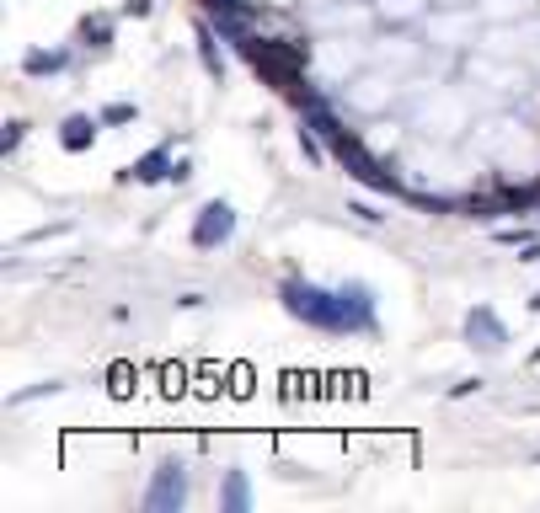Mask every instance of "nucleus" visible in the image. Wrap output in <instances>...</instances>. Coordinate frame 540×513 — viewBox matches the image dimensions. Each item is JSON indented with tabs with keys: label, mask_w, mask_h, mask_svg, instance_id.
<instances>
[{
	"label": "nucleus",
	"mask_w": 540,
	"mask_h": 513,
	"mask_svg": "<svg viewBox=\"0 0 540 513\" xmlns=\"http://www.w3.org/2000/svg\"><path fill=\"white\" fill-rule=\"evenodd\" d=\"M161 161H166V155H145V161L134 166V177H140V182H156V177H161Z\"/></svg>",
	"instance_id": "obj_6"
},
{
	"label": "nucleus",
	"mask_w": 540,
	"mask_h": 513,
	"mask_svg": "<svg viewBox=\"0 0 540 513\" xmlns=\"http://www.w3.org/2000/svg\"><path fill=\"white\" fill-rule=\"evenodd\" d=\"M198 54H204V70H209V75H220V59H214V38H209V27H198Z\"/></svg>",
	"instance_id": "obj_5"
},
{
	"label": "nucleus",
	"mask_w": 540,
	"mask_h": 513,
	"mask_svg": "<svg viewBox=\"0 0 540 513\" xmlns=\"http://www.w3.org/2000/svg\"><path fill=\"white\" fill-rule=\"evenodd\" d=\"M27 70H33V75H43V70H59V54H33V59H27Z\"/></svg>",
	"instance_id": "obj_7"
},
{
	"label": "nucleus",
	"mask_w": 540,
	"mask_h": 513,
	"mask_svg": "<svg viewBox=\"0 0 540 513\" xmlns=\"http://www.w3.org/2000/svg\"><path fill=\"white\" fill-rule=\"evenodd\" d=\"M466 332H471V337L482 332V337H487V353H492V348H503V332H498V321H492L487 310H476V316L466 321Z\"/></svg>",
	"instance_id": "obj_4"
},
{
	"label": "nucleus",
	"mask_w": 540,
	"mask_h": 513,
	"mask_svg": "<svg viewBox=\"0 0 540 513\" xmlns=\"http://www.w3.org/2000/svg\"><path fill=\"white\" fill-rule=\"evenodd\" d=\"M230 230H236V214H230V204H209L204 220H198V230H193V241L198 246H214V241H225Z\"/></svg>",
	"instance_id": "obj_2"
},
{
	"label": "nucleus",
	"mask_w": 540,
	"mask_h": 513,
	"mask_svg": "<svg viewBox=\"0 0 540 513\" xmlns=\"http://www.w3.org/2000/svg\"><path fill=\"white\" fill-rule=\"evenodd\" d=\"M246 59H252V70L257 75H268L273 86H295L300 81V70H305V54L295 49V43H279V38H268V43H246Z\"/></svg>",
	"instance_id": "obj_1"
},
{
	"label": "nucleus",
	"mask_w": 540,
	"mask_h": 513,
	"mask_svg": "<svg viewBox=\"0 0 540 513\" xmlns=\"http://www.w3.org/2000/svg\"><path fill=\"white\" fill-rule=\"evenodd\" d=\"M530 305H535V310H540V294H535V300H530Z\"/></svg>",
	"instance_id": "obj_8"
},
{
	"label": "nucleus",
	"mask_w": 540,
	"mask_h": 513,
	"mask_svg": "<svg viewBox=\"0 0 540 513\" xmlns=\"http://www.w3.org/2000/svg\"><path fill=\"white\" fill-rule=\"evenodd\" d=\"M91 139H97V123H91V118H81V113H75V118L65 123V150H86V145H91Z\"/></svg>",
	"instance_id": "obj_3"
}]
</instances>
